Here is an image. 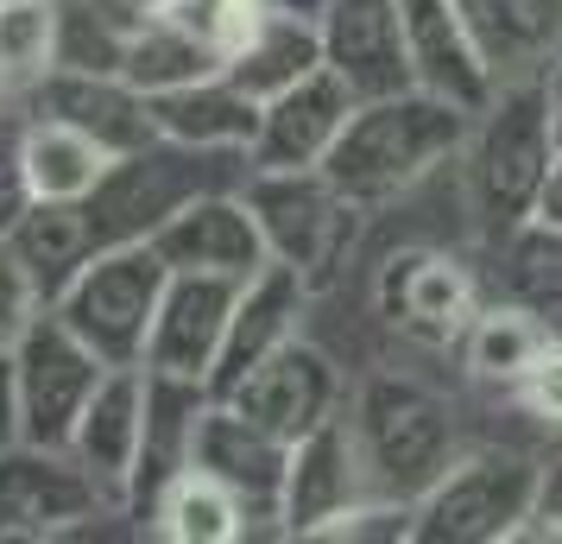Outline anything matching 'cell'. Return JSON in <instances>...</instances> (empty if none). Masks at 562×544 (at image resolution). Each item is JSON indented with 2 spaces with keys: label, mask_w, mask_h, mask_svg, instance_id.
<instances>
[{
  "label": "cell",
  "mask_w": 562,
  "mask_h": 544,
  "mask_svg": "<svg viewBox=\"0 0 562 544\" xmlns=\"http://www.w3.org/2000/svg\"><path fill=\"white\" fill-rule=\"evenodd\" d=\"M537 513L562 532V443L550 456H537Z\"/></svg>",
  "instance_id": "38"
},
{
  "label": "cell",
  "mask_w": 562,
  "mask_h": 544,
  "mask_svg": "<svg viewBox=\"0 0 562 544\" xmlns=\"http://www.w3.org/2000/svg\"><path fill=\"white\" fill-rule=\"evenodd\" d=\"M153 20L133 0H57V64L52 70H121L127 38Z\"/></svg>",
  "instance_id": "30"
},
{
  "label": "cell",
  "mask_w": 562,
  "mask_h": 544,
  "mask_svg": "<svg viewBox=\"0 0 562 544\" xmlns=\"http://www.w3.org/2000/svg\"><path fill=\"white\" fill-rule=\"evenodd\" d=\"M240 190H247L259 229H266L272 259L297 266L310 286H323L335 266L348 259L360 222H367V209L355 197H341L323 165H310V171H259L254 165Z\"/></svg>",
  "instance_id": "7"
},
{
  "label": "cell",
  "mask_w": 562,
  "mask_h": 544,
  "mask_svg": "<svg viewBox=\"0 0 562 544\" xmlns=\"http://www.w3.org/2000/svg\"><path fill=\"white\" fill-rule=\"evenodd\" d=\"M373 493L367 456H360L355 418L341 412L316 424L310 437L291 443V468H284V500H279V539H323L335 519L360 507Z\"/></svg>",
  "instance_id": "11"
},
{
  "label": "cell",
  "mask_w": 562,
  "mask_h": 544,
  "mask_svg": "<svg viewBox=\"0 0 562 544\" xmlns=\"http://www.w3.org/2000/svg\"><path fill=\"white\" fill-rule=\"evenodd\" d=\"M32 209V178H26V158H20V127L7 133L0 127V241L13 234V222Z\"/></svg>",
  "instance_id": "37"
},
{
  "label": "cell",
  "mask_w": 562,
  "mask_h": 544,
  "mask_svg": "<svg viewBox=\"0 0 562 544\" xmlns=\"http://www.w3.org/2000/svg\"><path fill=\"white\" fill-rule=\"evenodd\" d=\"M543 82H550V102H557V133H562V57L543 70Z\"/></svg>",
  "instance_id": "42"
},
{
  "label": "cell",
  "mask_w": 562,
  "mask_h": 544,
  "mask_svg": "<svg viewBox=\"0 0 562 544\" xmlns=\"http://www.w3.org/2000/svg\"><path fill=\"white\" fill-rule=\"evenodd\" d=\"M398 13H405L411 82L442 96V102H461L481 114L493 102L499 77H493V64H486L481 38H474L468 13H461V0H398Z\"/></svg>",
  "instance_id": "19"
},
{
  "label": "cell",
  "mask_w": 562,
  "mask_h": 544,
  "mask_svg": "<svg viewBox=\"0 0 562 544\" xmlns=\"http://www.w3.org/2000/svg\"><path fill=\"white\" fill-rule=\"evenodd\" d=\"M7 247L20 254V266L32 273V286L45 304H57V291L77 279L82 266L95 259V222H89V203H57V197H32V209L13 222Z\"/></svg>",
  "instance_id": "25"
},
{
  "label": "cell",
  "mask_w": 562,
  "mask_h": 544,
  "mask_svg": "<svg viewBox=\"0 0 562 544\" xmlns=\"http://www.w3.org/2000/svg\"><path fill=\"white\" fill-rule=\"evenodd\" d=\"M108 380V362L45 304L32 330L13 342V387H20V437L45 449H70L95 387Z\"/></svg>",
  "instance_id": "8"
},
{
  "label": "cell",
  "mask_w": 562,
  "mask_h": 544,
  "mask_svg": "<svg viewBox=\"0 0 562 544\" xmlns=\"http://www.w3.org/2000/svg\"><path fill=\"white\" fill-rule=\"evenodd\" d=\"M499 82L543 77L562 57V0H461Z\"/></svg>",
  "instance_id": "24"
},
{
  "label": "cell",
  "mask_w": 562,
  "mask_h": 544,
  "mask_svg": "<svg viewBox=\"0 0 562 544\" xmlns=\"http://www.w3.org/2000/svg\"><path fill=\"white\" fill-rule=\"evenodd\" d=\"M512 399H518L531 418H543L550 431H562V330L550 336V348L537 355V367L518 380V392H512Z\"/></svg>",
  "instance_id": "36"
},
{
  "label": "cell",
  "mask_w": 562,
  "mask_h": 544,
  "mask_svg": "<svg viewBox=\"0 0 562 544\" xmlns=\"http://www.w3.org/2000/svg\"><path fill=\"white\" fill-rule=\"evenodd\" d=\"M20 158H26L32 197H57V203H89V190L108 171L102 146L82 127L57 121V114H26L20 121Z\"/></svg>",
  "instance_id": "28"
},
{
  "label": "cell",
  "mask_w": 562,
  "mask_h": 544,
  "mask_svg": "<svg viewBox=\"0 0 562 544\" xmlns=\"http://www.w3.org/2000/svg\"><path fill=\"white\" fill-rule=\"evenodd\" d=\"M247 171H254L247 153H209V146H183V140H165V133H158L153 146L108 158L102 184L89 190L95 241H102V247L153 241L178 209H190L196 197H209V190L247 184Z\"/></svg>",
  "instance_id": "4"
},
{
  "label": "cell",
  "mask_w": 562,
  "mask_h": 544,
  "mask_svg": "<svg viewBox=\"0 0 562 544\" xmlns=\"http://www.w3.org/2000/svg\"><path fill=\"white\" fill-rule=\"evenodd\" d=\"M474 127V108L442 102L430 89H398V96H373L355 108V121L341 127L335 153L323 158V171L341 197H355L360 209L398 203L405 190L436 178L442 165H461Z\"/></svg>",
  "instance_id": "1"
},
{
  "label": "cell",
  "mask_w": 562,
  "mask_h": 544,
  "mask_svg": "<svg viewBox=\"0 0 562 544\" xmlns=\"http://www.w3.org/2000/svg\"><path fill=\"white\" fill-rule=\"evenodd\" d=\"M348 418H355L373 493H392V500H424L461 456V431L449 399L430 392L424 380H411V374L360 380L355 399H348Z\"/></svg>",
  "instance_id": "3"
},
{
  "label": "cell",
  "mask_w": 562,
  "mask_h": 544,
  "mask_svg": "<svg viewBox=\"0 0 562 544\" xmlns=\"http://www.w3.org/2000/svg\"><path fill=\"white\" fill-rule=\"evenodd\" d=\"M209 70H222L215 52H209L203 38H190L171 13L139 20V32L127 38V57H121V77H127L133 89H146V96H165V89L196 82V77H209Z\"/></svg>",
  "instance_id": "31"
},
{
  "label": "cell",
  "mask_w": 562,
  "mask_h": 544,
  "mask_svg": "<svg viewBox=\"0 0 562 544\" xmlns=\"http://www.w3.org/2000/svg\"><path fill=\"white\" fill-rule=\"evenodd\" d=\"M348 399H355L348 374H341L335 355H323L310 336L284 342L279 355H266V362L228 392V406H240L254 424H266V431L284 437V443H297V437H310L316 424L341 418Z\"/></svg>",
  "instance_id": "10"
},
{
  "label": "cell",
  "mask_w": 562,
  "mask_h": 544,
  "mask_svg": "<svg viewBox=\"0 0 562 544\" xmlns=\"http://www.w3.org/2000/svg\"><path fill=\"white\" fill-rule=\"evenodd\" d=\"M531 222H543V229H562V153L550 158V171H543V184H537Z\"/></svg>",
  "instance_id": "40"
},
{
  "label": "cell",
  "mask_w": 562,
  "mask_h": 544,
  "mask_svg": "<svg viewBox=\"0 0 562 544\" xmlns=\"http://www.w3.org/2000/svg\"><path fill=\"white\" fill-rule=\"evenodd\" d=\"M310 291H316V286H310L297 266H284V259L259 266L254 279L234 291L228 336H222V362H215V374H209V392H215V399H228V392L240 387L266 355H279L284 342L304 336Z\"/></svg>",
  "instance_id": "15"
},
{
  "label": "cell",
  "mask_w": 562,
  "mask_h": 544,
  "mask_svg": "<svg viewBox=\"0 0 562 544\" xmlns=\"http://www.w3.org/2000/svg\"><path fill=\"white\" fill-rule=\"evenodd\" d=\"M380 311L392 317V330L424 348H449V342L468 336V323L481 311V291H474V273L449 254H430V247H411V254H392L380 273Z\"/></svg>",
  "instance_id": "14"
},
{
  "label": "cell",
  "mask_w": 562,
  "mask_h": 544,
  "mask_svg": "<svg viewBox=\"0 0 562 544\" xmlns=\"http://www.w3.org/2000/svg\"><path fill=\"white\" fill-rule=\"evenodd\" d=\"M171 20L190 38H203L209 52H215V64H228L254 38L259 20H266V0H171Z\"/></svg>",
  "instance_id": "34"
},
{
  "label": "cell",
  "mask_w": 562,
  "mask_h": 544,
  "mask_svg": "<svg viewBox=\"0 0 562 544\" xmlns=\"http://www.w3.org/2000/svg\"><path fill=\"white\" fill-rule=\"evenodd\" d=\"M0 7H7V0H0Z\"/></svg>",
  "instance_id": "44"
},
{
  "label": "cell",
  "mask_w": 562,
  "mask_h": 544,
  "mask_svg": "<svg viewBox=\"0 0 562 544\" xmlns=\"http://www.w3.org/2000/svg\"><path fill=\"white\" fill-rule=\"evenodd\" d=\"M557 323L537 317L531 304H512V298H493L474 311L468 336H461V362L481 387H499V392H518V380L537 367V355L550 348Z\"/></svg>",
  "instance_id": "26"
},
{
  "label": "cell",
  "mask_w": 562,
  "mask_h": 544,
  "mask_svg": "<svg viewBox=\"0 0 562 544\" xmlns=\"http://www.w3.org/2000/svg\"><path fill=\"white\" fill-rule=\"evenodd\" d=\"M153 114H158V133H165V140L254 158L259 102L228 77V70H209V77H196V82H178V89L153 96Z\"/></svg>",
  "instance_id": "23"
},
{
  "label": "cell",
  "mask_w": 562,
  "mask_h": 544,
  "mask_svg": "<svg viewBox=\"0 0 562 544\" xmlns=\"http://www.w3.org/2000/svg\"><path fill=\"white\" fill-rule=\"evenodd\" d=\"M222 70L266 108L272 96H284L291 82H304L310 70H323V32H316V20H304V13L266 7V20L254 26V38H247Z\"/></svg>",
  "instance_id": "27"
},
{
  "label": "cell",
  "mask_w": 562,
  "mask_h": 544,
  "mask_svg": "<svg viewBox=\"0 0 562 544\" xmlns=\"http://www.w3.org/2000/svg\"><path fill=\"white\" fill-rule=\"evenodd\" d=\"M57 64V0H7L0 7V89H20Z\"/></svg>",
  "instance_id": "33"
},
{
  "label": "cell",
  "mask_w": 562,
  "mask_h": 544,
  "mask_svg": "<svg viewBox=\"0 0 562 544\" xmlns=\"http://www.w3.org/2000/svg\"><path fill=\"white\" fill-rule=\"evenodd\" d=\"M133 7H146V13H171V0H133Z\"/></svg>",
  "instance_id": "43"
},
{
  "label": "cell",
  "mask_w": 562,
  "mask_h": 544,
  "mask_svg": "<svg viewBox=\"0 0 562 544\" xmlns=\"http://www.w3.org/2000/svg\"><path fill=\"white\" fill-rule=\"evenodd\" d=\"M165 286H171V266L158 259L153 241H121V247H95V259L57 291L52 311L108 367H146V342H153Z\"/></svg>",
  "instance_id": "5"
},
{
  "label": "cell",
  "mask_w": 562,
  "mask_h": 544,
  "mask_svg": "<svg viewBox=\"0 0 562 544\" xmlns=\"http://www.w3.org/2000/svg\"><path fill=\"white\" fill-rule=\"evenodd\" d=\"M499 259H506V279L499 298L512 304H531L537 317H550L562 330V229L543 222H518L512 234H499Z\"/></svg>",
  "instance_id": "32"
},
{
  "label": "cell",
  "mask_w": 562,
  "mask_h": 544,
  "mask_svg": "<svg viewBox=\"0 0 562 544\" xmlns=\"http://www.w3.org/2000/svg\"><path fill=\"white\" fill-rule=\"evenodd\" d=\"M234 291H240V286H228V279L171 273L165 304H158V323H153V342H146V367L209 380L215 362H222V336H228Z\"/></svg>",
  "instance_id": "21"
},
{
  "label": "cell",
  "mask_w": 562,
  "mask_h": 544,
  "mask_svg": "<svg viewBox=\"0 0 562 544\" xmlns=\"http://www.w3.org/2000/svg\"><path fill=\"white\" fill-rule=\"evenodd\" d=\"M38 311H45V298L32 286V273L20 266V254L0 241V348H13V342L26 336Z\"/></svg>",
  "instance_id": "35"
},
{
  "label": "cell",
  "mask_w": 562,
  "mask_h": 544,
  "mask_svg": "<svg viewBox=\"0 0 562 544\" xmlns=\"http://www.w3.org/2000/svg\"><path fill=\"white\" fill-rule=\"evenodd\" d=\"M20 443V387H13V348H0V449Z\"/></svg>",
  "instance_id": "39"
},
{
  "label": "cell",
  "mask_w": 562,
  "mask_h": 544,
  "mask_svg": "<svg viewBox=\"0 0 562 544\" xmlns=\"http://www.w3.org/2000/svg\"><path fill=\"white\" fill-rule=\"evenodd\" d=\"M139 437H146V367H108V380L95 387L77 437H70V456L121 507H127V481H133V463H139Z\"/></svg>",
  "instance_id": "22"
},
{
  "label": "cell",
  "mask_w": 562,
  "mask_h": 544,
  "mask_svg": "<svg viewBox=\"0 0 562 544\" xmlns=\"http://www.w3.org/2000/svg\"><path fill=\"white\" fill-rule=\"evenodd\" d=\"M209 406H215L209 380L146 367V437H139V463H133V481H127V513L139 525H146L158 493L190 468V456H196V424H203Z\"/></svg>",
  "instance_id": "20"
},
{
  "label": "cell",
  "mask_w": 562,
  "mask_h": 544,
  "mask_svg": "<svg viewBox=\"0 0 562 544\" xmlns=\"http://www.w3.org/2000/svg\"><path fill=\"white\" fill-rule=\"evenodd\" d=\"M537 507V456L461 449L449 475L417 500V544H512Z\"/></svg>",
  "instance_id": "6"
},
{
  "label": "cell",
  "mask_w": 562,
  "mask_h": 544,
  "mask_svg": "<svg viewBox=\"0 0 562 544\" xmlns=\"http://www.w3.org/2000/svg\"><path fill=\"white\" fill-rule=\"evenodd\" d=\"M108 513H127V507L70 449H45V443H26V437L0 449V544L89 532Z\"/></svg>",
  "instance_id": "9"
},
{
  "label": "cell",
  "mask_w": 562,
  "mask_h": 544,
  "mask_svg": "<svg viewBox=\"0 0 562 544\" xmlns=\"http://www.w3.org/2000/svg\"><path fill=\"white\" fill-rule=\"evenodd\" d=\"M26 108L32 114H57L82 127L108 158L121 153H139L158 140V114H153V96L133 89L121 70H45V77L26 89Z\"/></svg>",
  "instance_id": "16"
},
{
  "label": "cell",
  "mask_w": 562,
  "mask_h": 544,
  "mask_svg": "<svg viewBox=\"0 0 562 544\" xmlns=\"http://www.w3.org/2000/svg\"><path fill=\"white\" fill-rule=\"evenodd\" d=\"M158 259L171 273H196V279H228V286H247L259 266H272V247H266V229H259L247 190H209L190 209H178L165 229L153 234Z\"/></svg>",
  "instance_id": "12"
},
{
  "label": "cell",
  "mask_w": 562,
  "mask_h": 544,
  "mask_svg": "<svg viewBox=\"0 0 562 544\" xmlns=\"http://www.w3.org/2000/svg\"><path fill=\"white\" fill-rule=\"evenodd\" d=\"M190 468H203L215 475L222 488L240 500V513L254 532H279V500H284V468H291V443L272 437L266 424L228 406V399H215L196 424V456Z\"/></svg>",
  "instance_id": "13"
},
{
  "label": "cell",
  "mask_w": 562,
  "mask_h": 544,
  "mask_svg": "<svg viewBox=\"0 0 562 544\" xmlns=\"http://www.w3.org/2000/svg\"><path fill=\"white\" fill-rule=\"evenodd\" d=\"M360 96L335 77L329 64L310 70L304 82H291L284 96L259 108V133H254V165L259 171H310L335 153L341 127L355 121Z\"/></svg>",
  "instance_id": "17"
},
{
  "label": "cell",
  "mask_w": 562,
  "mask_h": 544,
  "mask_svg": "<svg viewBox=\"0 0 562 544\" xmlns=\"http://www.w3.org/2000/svg\"><path fill=\"white\" fill-rule=\"evenodd\" d=\"M146 532H153V539H171V544H240V539H254L240 500H234L215 475H203V468H183L178 481L158 493L153 513H146Z\"/></svg>",
  "instance_id": "29"
},
{
  "label": "cell",
  "mask_w": 562,
  "mask_h": 544,
  "mask_svg": "<svg viewBox=\"0 0 562 544\" xmlns=\"http://www.w3.org/2000/svg\"><path fill=\"white\" fill-rule=\"evenodd\" d=\"M266 7H279V13H304V20H323V7H329V0H266Z\"/></svg>",
  "instance_id": "41"
},
{
  "label": "cell",
  "mask_w": 562,
  "mask_h": 544,
  "mask_svg": "<svg viewBox=\"0 0 562 544\" xmlns=\"http://www.w3.org/2000/svg\"><path fill=\"white\" fill-rule=\"evenodd\" d=\"M316 32H323V64L355 89L360 102L417 89L411 82V57H405L398 0H329Z\"/></svg>",
  "instance_id": "18"
},
{
  "label": "cell",
  "mask_w": 562,
  "mask_h": 544,
  "mask_svg": "<svg viewBox=\"0 0 562 544\" xmlns=\"http://www.w3.org/2000/svg\"><path fill=\"white\" fill-rule=\"evenodd\" d=\"M562 153L557 133V102L543 77L499 82L493 102L474 114L468 146H461V184H468V209L481 222L486 241L512 234L518 222H531L537 184L550 171V158Z\"/></svg>",
  "instance_id": "2"
}]
</instances>
